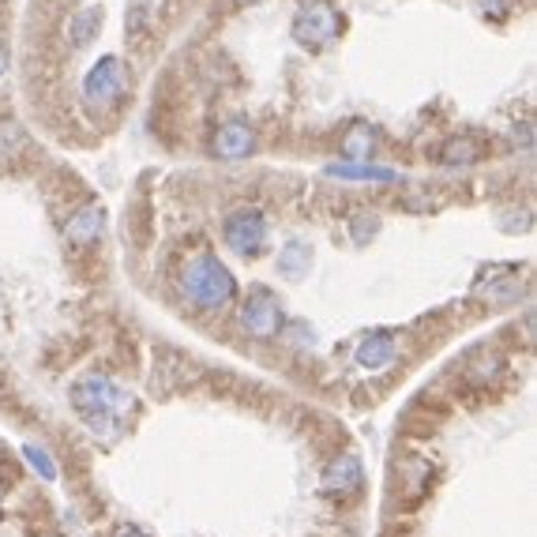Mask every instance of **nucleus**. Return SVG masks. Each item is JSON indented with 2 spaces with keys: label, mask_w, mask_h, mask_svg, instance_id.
Segmentation results:
<instances>
[{
  "label": "nucleus",
  "mask_w": 537,
  "mask_h": 537,
  "mask_svg": "<svg viewBox=\"0 0 537 537\" xmlns=\"http://www.w3.org/2000/svg\"><path fill=\"white\" fill-rule=\"evenodd\" d=\"M308 267H312V248L301 245V241H290V245L278 252V271L286 278H305Z\"/></svg>",
  "instance_id": "nucleus-13"
},
{
  "label": "nucleus",
  "mask_w": 537,
  "mask_h": 537,
  "mask_svg": "<svg viewBox=\"0 0 537 537\" xmlns=\"http://www.w3.org/2000/svg\"><path fill=\"white\" fill-rule=\"evenodd\" d=\"M338 31H342V19H338V12L327 4V0L308 4V8H301L297 19H293V38L308 49L331 46V42L338 38Z\"/></svg>",
  "instance_id": "nucleus-4"
},
{
  "label": "nucleus",
  "mask_w": 537,
  "mask_h": 537,
  "mask_svg": "<svg viewBox=\"0 0 537 537\" xmlns=\"http://www.w3.org/2000/svg\"><path fill=\"white\" fill-rule=\"evenodd\" d=\"M98 27H102V8H98V4H91V8H83L79 16H72V23H68L72 46H87L94 34H98Z\"/></svg>",
  "instance_id": "nucleus-15"
},
{
  "label": "nucleus",
  "mask_w": 537,
  "mask_h": 537,
  "mask_svg": "<svg viewBox=\"0 0 537 537\" xmlns=\"http://www.w3.org/2000/svg\"><path fill=\"white\" fill-rule=\"evenodd\" d=\"M23 455H27V462H31L34 470L46 477V481H57V466L49 462V455L42 451V447H34V444H31V447H23Z\"/></svg>",
  "instance_id": "nucleus-16"
},
{
  "label": "nucleus",
  "mask_w": 537,
  "mask_h": 537,
  "mask_svg": "<svg viewBox=\"0 0 537 537\" xmlns=\"http://www.w3.org/2000/svg\"><path fill=\"white\" fill-rule=\"evenodd\" d=\"M4 68H8V53L0 49V76H4Z\"/></svg>",
  "instance_id": "nucleus-19"
},
{
  "label": "nucleus",
  "mask_w": 537,
  "mask_h": 537,
  "mask_svg": "<svg viewBox=\"0 0 537 537\" xmlns=\"http://www.w3.org/2000/svg\"><path fill=\"white\" fill-rule=\"evenodd\" d=\"M481 143L470 136H462V139H451V143H444V151H440V162L444 166H470V162H477L481 158Z\"/></svg>",
  "instance_id": "nucleus-14"
},
{
  "label": "nucleus",
  "mask_w": 537,
  "mask_h": 537,
  "mask_svg": "<svg viewBox=\"0 0 537 537\" xmlns=\"http://www.w3.org/2000/svg\"><path fill=\"white\" fill-rule=\"evenodd\" d=\"M64 233H68V241L79 248L94 245V241L106 233V207H102V203H83L76 215L68 218Z\"/></svg>",
  "instance_id": "nucleus-9"
},
{
  "label": "nucleus",
  "mask_w": 537,
  "mask_h": 537,
  "mask_svg": "<svg viewBox=\"0 0 537 537\" xmlns=\"http://www.w3.org/2000/svg\"><path fill=\"white\" fill-rule=\"evenodd\" d=\"M241 323L252 338H275L282 331V308H278V297L267 286H256L248 293V301L241 305Z\"/></svg>",
  "instance_id": "nucleus-6"
},
{
  "label": "nucleus",
  "mask_w": 537,
  "mask_h": 537,
  "mask_svg": "<svg viewBox=\"0 0 537 537\" xmlns=\"http://www.w3.org/2000/svg\"><path fill=\"white\" fill-rule=\"evenodd\" d=\"M376 143H380L376 128L365 121H357V124H350L346 136H342V154H346L350 162H369L372 154H376Z\"/></svg>",
  "instance_id": "nucleus-11"
},
{
  "label": "nucleus",
  "mask_w": 537,
  "mask_h": 537,
  "mask_svg": "<svg viewBox=\"0 0 537 537\" xmlns=\"http://www.w3.org/2000/svg\"><path fill=\"white\" fill-rule=\"evenodd\" d=\"M124 94V64L117 57H102L91 72L83 76V102L91 113H106L121 102Z\"/></svg>",
  "instance_id": "nucleus-3"
},
{
  "label": "nucleus",
  "mask_w": 537,
  "mask_h": 537,
  "mask_svg": "<svg viewBox=\"0 0 537 537\" xmlns=\"http://www.w3.org/2000/svg\"><path fill=\"white\" fill-rule=\"evenodd\" d=\"M117 537H147V534L136 530V526H124V530H117Z\"/></svg>",
  "instance_id": "nucleus-18"
},
{
  "label": "nucleus",
  "mask_w": 537,
  "mask_h": 537,
  "mask_svg": "<svg viewBox=\"0 0 537 537\" xmlns=\"http://www.w3.org/2000/svg\"><path fill=\"white\" fill-rule=\"evenodd\" d=\"M327 177L338 181H369V185H391L399 173L384 166H365V162H342V166H327Z\"/></svg>",
  "instance_id": "nucleus-12"
},
{
  "label": "nucleus",
  "mask_w": 537,
  "mask_h": 537,
  "mask_svg": "<svg viewBox=\"0 0 537 537\" xmlns=\"http://www.w3.org/2000/svg\"><path fill=\"white\" fill-rule=\"evenodd\" d=\"M222 237H226V245H230L237 256H256L263 248V241H267V218H263V211H256V207H237V211L226 218Z\"/></svg>",
  "instance_id": "nucleus-5"
},
{
  "label": "nucleus",
  "mask_w": 537,
  "mask_h": 537,
  "mask_svg": "<svg viewBox=\"0 0 537 537\" xmlns=\"http://www.w3.org/2000/svg\"><path fill=\"white\" fill-rule=\"evenodd\" d=\"M215 154L218 158H226V162L252 158V154H256V132H252L245 121L222 124V128H218V136H215Z\"/></svg>",
  "instance_id": "nucleus-8"
},
{
  "label": "nucleus",
  "mask_w": 537,
  "mask_h": 537,
  "mask_svg": "<svg viewBox=\"0 0 537 537\" xmlns=\"http://www.w3.org/2000/svg\"><path fill=\"white\" fill-rule=\"evenodd\" d=\"M181 290H185V297L196 308H203V312H218V308L233 305L237 282H233V275L226 271V263L218 260V256H211V252H203V256H196V260L185 267Z\"/></svg>",
  "instance_id": "nucleus-2"
},
{
  "label": "nucleus",
  "mask_w": 537,
  "mask_h": 537,
  "mask_svg": "<svg viewBox=\"0 0 537 537\" xmlns=\"http://www.w3.org/2000/svg\"><path fill=\"white\" fill-rule=\"evenodd\" d=\"M241 4H256V0H241Z\"/></svg>",
  "instance_id": "nucleus-20"
},
{
  "label": "nucleus",
  "mask_w": 537,
  "mask_h": 537,
  "mask_svg": "<svg viewBox=\"0 0 537 537\" xmlns=\"http://www.w3.org/2000/svg\"><path fill=\"white\" fill-rule=\"evenodd\" d=\"M361 485H365V470H361V459H357V455H338L320 477L323 496H338V500L357 496Z\"/></svg>",
  "instance_id": "nucleus-7"
},
{
  "label": "nucleus",
  "mask_w": 537,
  "mask_h": 537,
  "mask_svg": "<svg viewBox=\"0 0 537 537\" xmlns=\"http://www.w3.org/2000/svg\"><path fill=\"white\" fill-rule=\"evenodd\" d=\"M357 365L365 372H380L395 365V338L391 335H369L357 346Z\"/></svg>",
  "instance_id": "nucleus-10"
},
{
  "label": "nucleus",
  "mask_w": 537,
  "mask_h": 537,
  "mask_svg": "<svg viewBox=\"0 0 537 537\" xmlns=\"http://www.w3.org/2000/svg\"><path fill=\"white\" fill-rule=\"evenodd\" d=\"M380 230V222H376V218H353V237H357V241H365V237H372V233Z\"/></svg>",
  "instance_id": "nucleus-17"
},
{
  "label": "nucleus",
  "mask_w": 537,
  "mask_h": 537,
  "mask_svg": "<svg viewBox=\"0 0 537 537\" xmlns=\"http://www.w3.org/2000/svg\"><path fill=\"white\" fill-rule=\"evenodd\" d=\"M72 406L79 410V417L87 421V429L94 436H106V440H117L124 429V417L136 410V399L117 387L109 376H83L72 384Z\"/></svg>",
  "instance_id": "nucleus-1"
}]
</instances>
